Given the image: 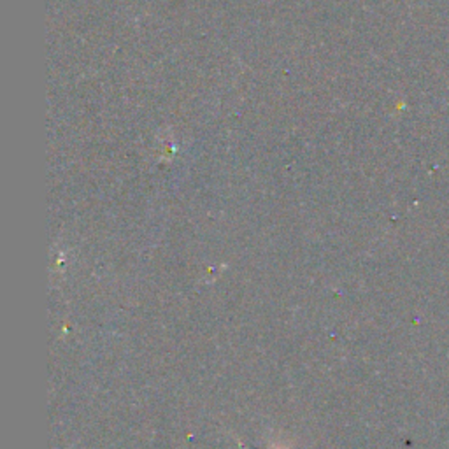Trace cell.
Segmentation results:
<instances>
[{
	"label": "cell",
	"mask_w": 449,
	"mask_h": 449,
	"mask_svg": "<svg viewBox=\"0 0 449 449\" xmlns=\"http://www.w3.org/2000/svg\"><path fill=\"white\" fill-rule=\"evenodd\" d=\"M281 449H283V448H281Z\"/></svg>",
	"instance_id": "1"
}]
</instances>
